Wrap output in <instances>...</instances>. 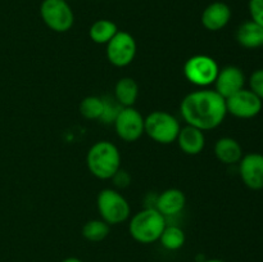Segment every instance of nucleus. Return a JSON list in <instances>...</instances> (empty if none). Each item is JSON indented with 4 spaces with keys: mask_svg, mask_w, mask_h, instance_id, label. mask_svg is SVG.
Returning a JSON list of instances; mask_svg holds the SVG:
<instances>
[{
    "mask_svg": "<svg viewBox=\"0 0 263 262\" xmlns=\"http://www.w3.org/2000/svg\"><path fill=\"white\" fill-rule=\"evenodd\" d=\"M180 112L186 125L202 131L218 127L228 115L226 100L216 90H197L187 94L180 104Z\"/></svg>",
    "mask_w": 263,
    "mask_h": 262,
    "instance_id": "obj_1",
    "label": "nucleus"
},
{
    "mask_svg": "<svg viewBox=\"0 0 263 262\" xmlns=\"http://www.w3.org/2000/svg\"><path fill=\"white\" fill-rule=\"evenodd\" d=\"M86 164L89 171L98 179H113L121 169L120 151L110 141H97L87 152Z\"/></svg>",
    "mask_w": 263,
    "mask_h": 262,
    "instance_id": "obj_2",
    "label": "nucleus"
},
{
    "mask_svg": "<svg viewBox=\"0 0 263 262\" xmlns=\"http://www.w3.org/2000/svg\"><path fill=\"white\" fill-rule=\"evenodd\" d=\"M166 228V217L157 208H145L131 217L128 231L136 241L151 244L159 240Z\"/></svg>",
    "mask_w": 263,
    "mask_h": 262,
    "instance_id": "obj_3",
    "label": "nucleus"
},
{
    "mask_svg": "<svg viewBox=\"0 0 263 262\" xmlns=\"http://www.w3.org/2000/svg\"><path fill=\"white\" fill-rule=\"evenodd\" d=\"M180 128L179 120L166 110H154L144 118V133L158 144L176 141Z\"/></svg>",
    "mask_w": 263,
    "mask_h": 262,
    "instance_id": "obj_4",
    "label": "nucleus"
},
{
    "mask_svg": "<svg viewBox=\"0 0 263 262\" xmlns=\"http://www.w3.org/2000/svg\"><path fill=\"white\" fill-rule=\"evenodd\" d=\"M98 211L108 225H118L130 217L131 207L125 197L115 189H103L98 194Z\"/></svg>",
    "mask_w": 263,
    "mask_h": 262,
    "instance_id": "obj_5",
    "label": "nucleus"
},
{
    "mask_svg": "<svg viewBox=\"0 0 263 262\" xmlns=\"http://www.w3.org/2000/svg\"><path fill=\"white\" fill-rule=\"evenodd\" d=\"M184 76L190 84L199 87H207L215 84L217 77L218 64L212 57L205 54H197L193 55L185 62Z\"/></svg>",
    "mask_w": 263,
    "mask_h": 262,
    "instance_id": "obj_6",
    "label": "nucleus"
},
{
    "mask_svg": "<svg viewBox=\"0 0 263 262\" xmlns=\"http://www.w3.org/2000/svg\"><path fill=\"white\" fill-rule=\"evenodd\" d=\"M40 15L46 27L54 32H67L74 23L73 10L66 0H43Z\"/></svg>",
    "mask_w": 263,
    "mask_h": 262,
    "instance_id": "obj_7",
    "label": "nucleus"
},
{
    "mask_svg": "<svg viewBox=\"0 0 263 262\" xmlns=\"http://www.w3.org/2000/svg\"><path fill=\"white\" fill-rule=\"evenodd\" d=\"M136 41L131 33L118 31L112 40L107 44V59L115 67H126L136 55Z\"/></svg>",
    "mask_w": 263,
    "mask_h": 262,
    "instance_id": "obj_8",
    "label": "nucleus"
},
{
    "mask_svg": "<svg viewBox=\"0 0 263 262\" xmlns=\"http://www.w3.org/2000/svg\"><path fill=\"white\" fill-rule=\"evenodd\" d=\"M116 134L126 143L139 140L144 134V117L134 107H123L115 120Z\"/></svg>",
    "mask_w": 263,
    "mask_h": 262,
    "instance_id": "obj_9",
    "label": "nucleus"
},
{
    "mask_svg": "<svg viewBox=\"0 0 263 262\" xmlns=\"http://www.w3.org/2000/svg\"><path fill=\"white\" fill-rule=\"evenodd\" d=\"M225 100L228 113L243 120L256 117L262 110V100L252 90L243 89Z\"/></svg>",
    "mask_w": 263,
    "mask_h": 262,
    "instance_id": "obj_10",
    "label": "nucleus"
},
{
    "mask_svg": "<svg viewBox=\"0 0 263 262\" xmlns=\"http://www.w3.org/2000/svg\"><path fill=\"white\" fill-rule=\"evenodd\" d=\"M246 74L239 67L226 66L218 71L215 81V90L223 98L228 99L231 95L244 89Z\"/></svg>",
    "mask_w": 263,
    "mask_h": 262,
    "instance_id": "obj_11",
    "label": "nucleus"
},
{
    "mask_svg": "<svg viewBox=\"0 0 263 262\" xmlns=\"http://www.w3.org/2000/svg\"><path fill=\"white\" fill-rule=\"evenodd\" d=\"M239 174L249 189H263V154L249 153L243 156L239 162Z\"/></svg>",
    "mask_w": 263,
    "mask_h": 262,
    "instance_id": "obj_12",
    "label": "nucleus"
},
{
    "mask_svg": "<svg viewBox=\"0 0 263 262\" xmlns=\"http://www.w3.org/2000/svg\"><path fill=\"white\" fill-rule=\"evenodd\" d=\"M231 20V9L222 2L211 3L202 13V25L208 31H220L228 26Z\"/></svg>",
    "mask_w": 263,
    "mask_h": 262,
    "instance_id": "obj_13",
    "label": "nucleus"
},
{
    "mask_svg": "<svg viewBox=\"0 0 263 262\" xmlns=\"http://www.w3.org/2000/svg\"><path fill=\"white\" fill-rule=\"evenodd\" d=\"M179 148L189 156H197L202 153L205 146L204 131L194 127V126L186 125L180 128L179 135L176 139Z\"/></svg>",
    "mask_w": 263,
    "mask_h": 262,
    "instance_id": "obj_14",
    "label": "nucleus"
},
{
    "mask_svg": "<svg viewBox=\"0 0 263 262\" xmlns=\"http://www.w3.org/2000/svg\"><path fill=\"white\" fill-rule=\"evenodd\" d=\"M186 204V197L180 189H167L157 199V210L164 216H175L181 212Z\"/></svg>",
    "mask_w": 263,
    "mask_h": 262,
    "instance_id": "obj_15",
    "label": "nucleus"
},
{
    "mask_svg": "<svg viewBox=\"0 0 263 262\" xmlns=\"http://www.w3.org/2000/svg\"><path fill=\"white\" fill-rule=\"evenodd\" d=\"M215 156L221 163L235 164L243 158V149L238 140L234 138H221L215 144Z\"/></svg>",
    "mask_w": 263,
    "mask_h": 262,
    "instance_id": "obj_16",
    "label": "nucleus"
},
{
    "mask_svg": "<svg viewBox=\"0 0 263 262\" xmlns=\"http://www.w3.org/2000/svg\"><path fill=\"white\" fill-rule=\"evenodd\" d=\"M236 40L243 48L256 49L262 46L263 27L253 21H247L239 26L236 31Z\"/></svg>",
    "mask_w": 263,
    "mask_h": 262,
    "instance_id": "obj_17",
    "label": "nucleus"
},
{
    "mask_svg": "<svg viewBox=\"0 0 263 262\" xmlns=\"http://www.w3.org/2000/svg\"><path fill=\"white\" fill-rule=\"evenodd\" d=\"M139 97V85L131 77H122L115 86L116 102L123 107H133Z\"/></svg>",
    "mask_w": 263,
    "mask_h": 262,
    "instance_id": "obj_18",
    "label": "nucleus"
},
{
    "mask_svg": "<svg viewBox=\"0 0 263 262\" xmlns=\"http://www.w3.org/2000/svg\"><path fill=\"white\" fill-rule=\"evenodd\" d=\"M118 32V27L110 20H98L91 25L89 30V36L95 44H108L113 36Z\"/></svg>",
    "mask_w": 263,
    "mask_h": 262,
    "instance_id": "obj_19",
    "label": "nucleus"
},
{
    "mask_svg": "<svg viewBox=\"0 0 263 262\" xmlns=\"http://www.w3.org/2000/svg\"><path fill=\"white\" fill-rule=\"evenodd\" d=\"M110 225L103 220H90L82 226V236L89 241H102L109 235Z\"/></svg>",
    "mask_w": 263,
    "mask_h": 262,
    "instance_id": "obj_20",
    "label": "nucleus"
},
{
    "mask_svg": "<svg viewBox=\"0 0 263 262\" xmlns=\"http://www.w3.org/2000/svg\"><path fill=\"white\" fill-rule=\"evenodd\" d=\"M162 247L168 251H177L185 244V233L179 226H167L159 236Z\"/></svg>",
    "mask_w": 263,
    "mask_h": 262,
    "instance_id": "obj_21",
    "label": "nucleus"
},
{
    "mask_svg": "<svg viewBox=\"0 0 263 262\" xmlns=\"http://www.w3.org/2000/svg\"><path fill=\"white\" fill-rule=\"evenodd\" d=\"M104 112V100L95 95L84 98L80 103V113L86 120H100Z\"/></svg>",
    "mask_w": 263,
    "mask_h": 262,
    "instance_id": "obj_22",
    "label": "nucleus"
},
{
    "mask_svg": "<svg viewBox=\"0 0 263 262\" xmlns=\"http://www.w3.org/2000/svg\"><path fill=\"white\" fill-rule=\"evenodd\" d=\"M251 90L263 102V68L257 69L249 79Z\"/></svg>",
    "mask_w": 263,
    "mask_h": 262,
    "instance_id": "obj_23",
    "label": "nucleus"
},
{
    "mask_svg": "<svg viewBox=\"0 0 263 262\" xmlns=\"http://www.w3.org/2000/svg\"><path fill=\"white\" fill-rule=\"evenodd\" d=\"M248 8L252 21L263 27V0H249Z\"/></svg>",
    "mask_w": 263,
    "mask_h": 262,
    "instance_id": "obj_24",
    "label": "nucleus"
},
{
    "mask_svg": "<svg viewBox=\"0 0 263 262\" xmlns=\"http://www.w3.org/2000/svg\"><path fill=\"white\" fill-rule=\"evenodd\" d=\"M62 262H82L80 258H76V257H68V258L63 259Z\"/></svg>",
    "mask_w": 263,
    "mask_h": 262,
    "instance_id": "obj_25",
    "label": "nucleus"
},
{
    "mask_svg": "<svg viewBox=\"0 0 263 262\" xmlns=\"http://www.w3.org/2000/svg\"><path fill=\"white\" fill-rule=\"evenodd\" d=\"M203 262H226V261H223V259L213 258V259H205V261H203Z\"/></svg>",
    "mask_w": 263,
    "mask_h": 262,
    "instance_id": "obj_26",
    "label": "nucleus"
},
{
    "mask_svg": "<svg viewBox=\"0 0 263 262\" xmlns=\"http://www.w3.org/2000/svg\"><path fill=\"white\" fill-rule=\"evenodd\" d=\"M66 2H69V0H66Z\"/></svg>",
    "mask_w": 263,
    "mask_h": 262,
    "instance_id": "obj_27",
    "label": "nucleus"
},
{
    "mask_svg": "<svg viewBox=\"0 0 263 262\" xmlns=\"http://www.w3.org/2000/svg\"><path fill=\"white\" fill-rule=\"evenodd\" d=\"M262 46H263V43H262Z\"/></svg>",
    "mask_w": 263,
    "mask_h": 262,
    "instance_id": "obj_28",
    "label": "nucleus"
}]
</instances>
